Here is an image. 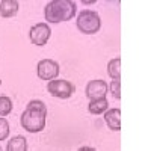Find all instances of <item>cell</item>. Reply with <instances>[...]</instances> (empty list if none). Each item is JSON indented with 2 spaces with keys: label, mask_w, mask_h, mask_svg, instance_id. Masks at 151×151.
Instances as JSON below:
<instances>
[{
  "label": "cell",
  "mask_w": 151,
  "mask_h": 151,
  "mask_svg": "<svg viewBox=\"0 0 151 151\" xmlns=\"http://www.w3.org/2000/svg\"><path fill=\"white\" fill-rule=\"evenodd\" d=\"M47 119V106L41 100H32L21 113V127L29 133H38L42 132L45 127Z\"/></svg>",
  "instance_id": "cell-1"
},
{
  "label": "cell",
  "mask_w": 151,
  "mask_h": 151,
  "mask_svg": "<svg viewBox=\"0 0 151 151\" xmlns=\"http://www.w3.org/2000/svg\"><path fill=\"white\" fill-rule=\"evenodd\" d=\"M76 12H77V6L71 0H52L48 2L44 8V15L47 23L58 24L60 21H70Z\"/></svg>",
  "instance_id": "cell-2"
},
{
  "label": "cell",
  "mask_w": 151,
  "mask_h": 151,
  "mask_svg": "<svg viewBox=\"0 0 151 151\" xmlns=\"http://www.w3.org/2000/svg\"><path fill=\"white\" fill-rule=\"evenodd\" d=\"M101 27V20L95 11L85 9L77 15V29L85 35H94Z\"/></svg>",
  "instance_id": "cell-3"
},
{
  "label": "cell",
  "mask_w": 151,
  "mask_h": 151,
  "mask_svg": "<svg viewBox=\"0 0 151 151\" xmlns=\"http://www.w3.org/2000/svg\"><path fill=\"white\" fill-rule=\"evenodd\" d=\"M47 91L56 98H70L73 92L76 91V86L68 82V80H62V79H55L50 80L47 85Z\"/></svg>",
  "instance_id": "cell-4"
},
{
  "label": "cell",
  "mask_w": 151,
  "mask_h": 151,
  "mask_svg": "<svg viewBox=\"0 0 151 151\" xmlns=\"http://www.w3.org/2000/svg\"><path fill=\"white\" fill-rule=\"evenodd\" d=\"M36 73L38 77L42 80H55L59 76V64L52 59H42L36 67Z\"/></svg>",
  "instance_id": "cell-5"
},
{
  "label": "cell",
  "mask_w": 151,
  "mask_h": 151,
  "mask_svg": "<svg viewBox=\"0 0 151 151\" xmlns=\"http://www.w3.org/2000/svg\"><path fill=\"white\" fill-rule=\"evenodd\" d=\"M50 35H52V29L47 23H38L35 26L30 27V32H29V38L32 44L35 45H45Z\"/></svg>",
  "instance_id": "cell-6"
},
{
  "label": "cell",
  "mask_w": 151,
  "mask_h": 151,
  "mask_svg": "<svg viewBox=\"0 0 151 151\" xmlns=\"http://www.w3.org/2000/svg\"><path fill=\"white\" fill-rule=\"evenodd\" d=\"M109 92V86L104 80H91L86 85V97L91 100H100V98H106Z\"/></svg>",
  "instance_id": "cell-7"
},
{
  "label": "cell",
  "mask_w": 151,
  "mask_h": 151,
  "mask_svg": "<svg viewBox=\"0 0 151 151\" xmlns=\"http://www.w3.org/2000/svg\"><path fill=\"white\" fill-rule=\"evenodd\" d=\"M104 121L109 125V129L113 132L121 130V110L118 107H113L104 112Z\"/></svg>",
  "instance_id": "cell-8"
},
{
  "label": "cell",
  "mask_w": 151,
  "mask_h": 151,
  "mask_svg": "<svg viewBox=\"0 0 151 151\" xmlns=\"http://www.w3.org/2000/svg\"><path fill=\"white\" fill-rule=\"evenodd\" d=\"M18 8H20V3L17 0H2L0 2V15L3 18L15 17L18 12Z\"/></svg>",
  "instance_id": "cell-9"
},
{
  "label": "cell",
  "mask_w": 151,
  "mask_h": 151,
  "mask_svg": "<svg viewBox=\"0 0 151 151\" xmlns=\"http://www.w3.org/2000/svg\"><path fill=\"white\" fill-rule=\"evenodd\" d=\"M6 151H27V139L24 136H14L8 141Z\"/></svg>",
  "instance_id": "cell-10"
},
{
  "label": "cell",
  "mask_w": 151,
  "mask_h": 151,
  "mask_svg": "<svg viewBox=\"0 0 151 151\" xmlns=\"http://www.w3.org/2000/svg\"><path fill=\"white\" fill-rule=\"evenodd\" d=\"M109 109V103L106 98H100V100H92L89 101V106H88V110L94 115H100V113H104Z\"/></svg>",
  "instance_id": "cell-11"
},
{
  "label": "cell",
  "mask_w": 151,
  "mask_h": 151,
  "mask_svg": "<svg viewBox=\"0 0 151 151\" xmlns=\"http://www.w3.org/2000/svg\"><path fill=\"white\" fill-rule=\"evenodd\" d=\"M107 73L113 80H119L121 79V59L115 58L107 64Z\"/></svg>",
  "instance_id": "cell-12"
},
{
  "label": "cell",
  "mask_w": 151,
  "mask_h": 151,
  "mask_svg": "<svg viewBox=\"0 0 151 151\" xmlns=\"http://www.w3.org/2000/svg\"><path fill=\"white\" fill-rule=\"evenodd\" d=\"M12 100L9 98V97H6V95H2L0 97V116H6V115H9V113L12 112Z\"/></svg>",
  "instance_id": "cell-13"
},
{
  "label": "cell",
  "mask_w": 151,
  "mask_h": 151,
  "mask_svg": "<svg viewBox=\"0 0 151 151\" xmlns=\"http://www.w3.org/2000/svg\"><path fill=\"white\" fill-rule=\"evenodd\" d=\"M8 136H9V122L0 116V142L8 139Z\"/></svg>",
  "instance_id": "cell-14"
},
{
  "label": "cell",
  "mask_w": 151,
  "mask_h": 151,
  "mask_svg": "<svg viewBox=\"0 0 151 151\" xmlns=\"http://www.w3.org/2000/svg\"><path fill=\"white\" fill-rule=\"evenodd\" d=\"M109 88H110L112 97L116 98V100H119V98H121V82H119V80H112V83H110Z\"/></svg>",
  "instance_id": "cell-15"
},
{
  "label": "cell",
  "mask_w": 151,
  "mask_h": 151,
  "mask_svg": "<svg viewBox=\"0 0 151 151\" xmlns=\"http://www.w3.org/2000/svg\"><path fill=\"white\" fill-rule=\"evenodd\" d=\"M77 151H97V150L92 148V147H82V148H79Z\"/></svg>",
  "instance_id": "cell-16"
},
{
  "label": "cell",
  "mask_w": 151,
  "mask_h": 151,
  "mask_svg": "<svg viewBox=\"0 0 151 151\" xmlns=\"http://www.w3.org/2000/svg\"><path fill=\"white\" fill-rule=\"evenodd\" d=\"M82 3H83V5H92V3H95V2H94V0H91V2H85V0H83Z\"/></svg>",
  "instance_id": "cell-17"
},
{
  "label": "cell",
  "mask_w": 151,
  "mask_h": 151,
  "mask_svg": "<svg viewBox=\"0 0 151 151\" xmlns=\"http://www.w3.org/2000/svg\"><path fill=\"white\" fill-rule=\"evenodd\" d=\"M0 151H3V150H2V147H0Z\"/></svg>",
  "instance_id": "cell-18"
},
{
  "label": "cell",
  "mask_w": 151,
  "mask_h": 151,
  "mask_svg": "<svg viewBox=\"0 0 151 151\" xmlns=\"http://www.w3.org/2000/svg\"><path fill=\"white\" fill-rule=\"evenodd\" d=\"M0 85H2V80H0Z\"/></svg>",
  "instance_id": "cell-19"
}]
</instances>
